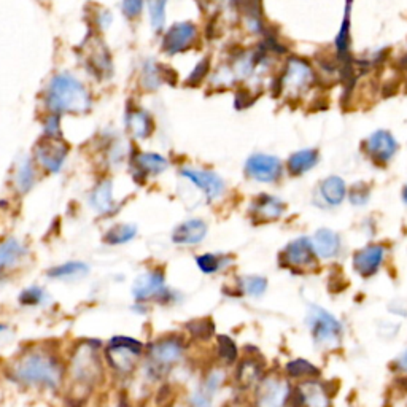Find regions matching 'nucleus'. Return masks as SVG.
I'll return each mask as SVG.
<instances>
[{"label": "nucleus", "mask_w": 407, "mask_h": 407, "mask_svg": "<svg viewBox=\"0 0 407 407\" xmlns=\"http://www.w3.org/2000/svg\"><path fill=\"white\" fill-rule=\"evenodd\" d=\"M45 102L49 110L57 114H85L93 107L91 94L86 86L69 73L53 76L45 94Z\"/></svg>", "instance_id": "1"}, {"label": "nucleus", "mask_w": 407, "mask_h": 407, "mask_svg": "<svg viewBox=\"0 0 407 407\" xmlns=\"http://www.w3.org/2000/svg\"><path fill=\"white\" fill-rule=\"evenodd\" d=\"M13 375L23 384L54 388L59 385L61 369L51 355L30 352L13 366Z\"/></svg>", "instance_id": "2"}, {"label": "nucleus", "mask_w": 407, "mask_h": 407, "mask_svg": "<svg viewBox=\"0 0 407 407\" xmlns=\"http://www.w3.org/2000/svg\"><path fill=\"white\" fill-rule=\"evenodd\" d=\"M305 323H307L312 339H314L317 347L333 350L341 343L343 328L341 322L333 314H329L328 310L318 307V305H310L307 317H305Z\"/></svg>", "instance_id": "3"}, {"label": "nucleus", "mask_w": 407, "mask_h": 407, "mask_svg": "<svg viewBox=\"0 0 407 407\" xmlns=\"http://www.w3.org/2000/svg\"><path fill=\"white\" fill-rule=\"evenodd\" d=\"M142 343L127 336H114L107 350L108 362L121 374L131 372L136 358L142 353Z\"/></svg>", "instance_id": "4"}, {"label": "nucleus", "mask_w": 407, "mask_h": 407, "mask_svg": "<svg viewBox=\"0 0 407 407\" xmlns=\"http://www.w3.org/2000/svg\"><path fill=\"white\" fill-rule=\"evenodd\" d=\"M67 155L69 146L59 137L47 136L35 145V159L51 174H57L62 169Z\"/></svg>", "instance_id": "5"}, {"label": "nucleus", "mask_w": 407, "mask_h": 407, "mask_svg": "<svg viewBox=\"0 0 407 407\" xmlns=\"http://www.w3.org/2000/svg\"><path fill=\"white\" fill-rule=\"evenodd\" d=\"M184 352V347L182 341L178 339H163L158 341L156 343H153L150 347V366L148 371L153 375H159L164 369L170 367L172 365H175L177 361L182 360Z\"/></svg>", "instance_id": "6"}, {"label": "nucleus", "mask_w": 407, "mask_h": 407, "mask_svg": "<svg viewBox=\"0 0 407 407\" xmlns=\"http://www.w3.org/2000/svg\"><path fill=\"white\" fill-rule=\"evenodd\" d=\"M317 254L312 248L310 239L297 237L285 247L282 253V263L291 271H310L317 266Z\"/></svg>", "instance_id": "7"}, {"label": "nucleus", "mask_w": 407, "mask_h": 407, "mask_svg": "<svg viewBox=\"0 0 407 407\" xmlns=\"http://www.w3.org/2000/svg\"><path fill=\"white\" fill-rule=\"evenodd\" d=\"M197 28L189 21L177 23L165 32L163 38V51L165 54H178L184 53L193 48L197 42Z\"/></svg>", "instance_id": "8"}, {"label": "nucleus", "mask_w": 407, "mask_h": 407, "mask_svg": "<svg viewBox=\"0 0 407 407\" xmlns=\"http://www.w3.org/2000/svg\"><path fill=\"white\" fill-rule=\"evenodd\" d=\"M291 388L283 377H266L261 382L256 393V407H285L288 403Z\"/></svg>", "instance_id": "9"}, {"label": "nucleus", "mask_w": 407, "mask_h": 407, "mask_svg": "<svg viewBox=\"0 0 407 407\" xmlns=\"http://www.w3.org/2000/svg\"><path fill=\"white\" fill-rule=\"evenodd\" d=\"M247 175L261 183H273L282 175V163L280 159L264 153H256L247 159Z\"/></svg>", "instance_id": "10"}, {"label": "nucleus", "mask_w": 407, "mask_h": 407, "mask_svg": "<svg viewBox=\"0 0 407 407\" xmlns=\"http://www.w3.org/2000/svg\"><path fill=\"white\" fill-rule=\"evenodd\" d=\"M72 374L73 379L78 380L80 384H94L95 379L100 377L102 369L98 360V353L94 348L83 347L75 353L72 362Z\"/></svg>", "instance_id": "11"}, {"label": "nucleus", "mask_w": 407, "mask_h": 407, "mask_svg": "<svg viewBox=\"0 0 407 407\" xmlns=\"http://www.w3.org/2000/svg\"><path fill=\"white\" fill-rule=\"evenodd\" d=\"M385 258L382 245H367L353 254V269L361 277H372L380 269Z\"/></svg>", "instance_id": "12"}, {"label": "nucleus", "mask_w": 407, "mask_h": 407, "mask_svg": "<svg viewBox=\"0 0 407 407\" xmlns=\"http://www.w3.org/2000/svg\"><path fill=\"white\" fill-rule=\"evenodd\" d=\"M132 295L137 301H150L155 297H164L167 295L164 277L161 272L142 273L132 285Z\"/></svg>", "instance_id": "13"}, {"label": "nucleus", "mask_w": 407, "mask_h": 407, "mask_svg": "<svg viewBox=\"0 0 407 407\" xmlns=\"http://www.w3.org/2000/svg\"><path fill=\"white\" fill-rule=\"evenodd\" d=\"M182 175L188 178L189 182H193L197 188L204 191V194L207 196V199H216L223 193H225V182L221 180L220 175H216L215 172L210 170H201V169H182Z\"/></svg>", "instance_id": "14"}, {"label": "nucleus", "mask_w": 407, "mask_h": 407, "mask_svg": "<svg viewBox=\"0 0 407 407\" xmlns=\"http://www.w3.org/2000/svg\"><path fill=\"white\" fill-rule=\"evenodd\" d=\"M367 155L374 161L385 164L394 156L398 150V143L390 132L387 131H375L371 137L366 140Z\"/></svg>", "instance_id": "15"}, {"label": "nucleus", "mask_w": 407, "mask_h": 407, "mask_svg": "<svg viewBox=\"0 0 407 407\" xmlns=\"http://www.w3.org/2000/svg\"><path fill=\"white\" fill-rule=\"evenodd\" d=\"M296 404L299 407H329L326 388L315 379L305 380L297 387Z\"/></svg>", "instance_id": "16"}, {"label": "nucleus", "mask_w": 407, "mask_h": 407, "mask_svg": "<svg viewBox=\"0 0 407 407\" xmlns=\"http://www.w3.org/2000/svg\"><path fill=\"white\" fill-rule=\"evenodd\" d=\"M310 244L317 258L320 259H333L341 252V237L333 229L322 228L315 231L310 237Z\"/></svg>", "instance_id": "17"}, {"label": "nucleus", "mask_w": 407, "mask_h": 407, "mask_svg": "<svg viewBox=\"0 0 407 407\" xmlns=\"http://www.w3.org/2000/svg\"><path fill=\"white\" fill-rule=\"evenodd\" d=\"M207 225L202 220H188L172 232V240L178 245H196L206 239Z\"/></svg>", "instance_id": "18"}, {"label": "nucleus", "mask_w": 407, "mask_h": 407, "mask_svg": "<svg viewBox=\"0 0 407 407\" xmlns=\"http://www.w3.org/2000/svg\"><path fill=\"white\" fill-rule=\"evenodd\" d=\"M252 212L258 221H273L283 215L285 204L276 196L263 194L254 201Z\"/></svg>", "instance_id": "19"}, {"label": "nucleus", "mask_w": 407, "mask_h": 407, "mask_svg": "<svg viewBox=\"0 0 407 407\" xmlns=\"http://www.w3.org/2000/svg\"><path fill=\"white\" fill-rule=\"evenodd\" d=\"M89 53L86 57L88 67L93 70L94 75H99L102 78H110L112 75V61L108 56V49L104 43H93L89 47Z\"/></svg>", "instance_id": "20"}, {"label": "nucleus", "mask_w": 407, "mask_h": 407, "mask_svg": "<svg viewBox=\"0 0 407 407\" xmlns=\"http://www.w3.org/2000/svg\"><path fill=\"white\" fill-rule=\"evenodd\" d=\"M126 126L134 138H146L153 132V119L143 108L134 107L126 114Z\"/></svg>", "instance_id": "21"}, {"label": "nucleus", "mask_w": 407, "mask_h": 407, "mask_svg": "<svg viewBox=\"0 0 407 407\" xmlns=\"http://www.w3.org/2000/svg\"><path fill=\"white\" fill-rule=\"evenodd\" d=\"M28 250L16 239H6L0 244V276L8 272L11 267H15L21 261Z\"/></svg>", "instance_id": "22"}, {"label": "nucleus", "mask_w": 407, "mask_h": 407, "mask_svg": "<svg viewBox=\"0 0 407 407\" xmlns=\"http://www.w3.org/2000/svg\"><path fill=\"white\" fill-rule=\"evenodd\" d=\"M347 196V187L346 182L341 177H328L320 184V197L324 201L326 206L336 207L341 206Z\"/></svg>", "instance_id": "23"}, {"label": "nucleus", "mask_w": 407, "mask_h": 407, "mask_svg": "<svg viewBox=\"0 0 407 407\" xmlns=\"http://www.w3.org/2000/svg\"><path fill=\"white\" fill-rule=\"evenodd\" d=\"M134 164H136V169L142 177L159 175L169 167L167 159L161 155H156V153H138L134 158Z\"/></svg>", "instance_id": "24"}, {"label": "nucleus", "mask_w": 407, "mask_h": 407, "mask_svg": "<svg viewBox=\"0 0 407 407\" xmlns=\"http://www.w3.org/2000/svg\"><path fill=\"white\" fill-rule=\"evenodd\" d=\"M318 159H320V155H318L317 150H301L293 153L288 159V170L291 175H302L305 172H309L310 169H314Z\"/></svg>", "instance_id": "25"}, {"label": "nucleus", "mask_w": 407, "mask_h": 407, "mask_svg": "<svg viewBox=\"0 0 407 407\" xmlns=\"http://www.w3.org/2000/svg\"><path fill=\"white\" fill-rule=\"evenodd\" d=\"M35 183V172L32 167V163L28 156H23L18 159L16 169H15V187L18 193H28V191L34 187Z\"/></svg>", "instance_id": "26"}, {"label": "nucleus", "mask_w": 407, "mask_h": 407, "mask_svg": "<svg viewBox=\"0 0 407 407\" xmlns=\"http://www.w3.org/2000/svg\"><path fill=\"white\" fill-rule=\"evenodd\" d=\"M91 206L99 213H108L113 208V184L110 180L100 182L91 194Z\"/></svg>", "instance_id": "27"}, {"label": "nucleus", "mask_w": 407, "mask_h": 407, "mask_svg": "<svg viewBox=\"0 0 407 407\" xmlns=\"http://www.w3.org/2000/svg\"><path fill=\"white\" fill-rule=\"evenodd\" d=\"M167 70V67L159 66L156 62L146 61L142 70V85L146 91H156L163 85V81L167 80V75H165Z\"/></svg>", "instance_id": "28"}, {"label": "nucleus", "mask_w": 407, "mask_h": 407, "mask_svg": "<svg viewBox=\"0 0 407 407\" xmlns=\"http://www.w3.org/2000/svg\"><path fill=\"white\" fill-rule=\"evenodd\" d=\"M89 272V266L81 261H70V263L56 266L48 271V277L61 278V280H73L85 277Z\"/></svg>", "instance_id": "29"}, {"label": "nucleus", "mask_w": 407, "mask_h": 407, "mask_svg": "<svg viewBox=\"0 0 407 407\" xmlns=\"http://www.w3.org/2000/svg\"><path fill=\"white\" fill-rule=\"evenodd\" d=\"M310 70L302 62H290L288 72L285 75V83L288 89H297L304 85H307L310 80Z\"/></svg>", "instance_id": "30"}, {"label": "nucleus", "mask_w": 407, "mask_h": 407, "mask_svg": "<svg viewBox=\"0 0 407 407\" xmlns=\"http://www.w3.org/2000/svg\"><path fill=\"white\" fill-rule=\"evenodd\" d=\"M261 380V366L256 361L247 360L242 362L237 371V382L240 387L250 388L253 385H256Z\"/></svg>", "instance_id": "31"}, {"label": "nucleus", "mask_w": 407, "mask_h": 407, "mask_svg": "<svg viewBox=\"0 0 407 407\" xmlns=\"http://www.w3.org/2000/svg\"><path fill=\"white\" fill-rule=\"evenodd\" d=\"M286 372H288V375L293 379L310 380V379L318 377L320 369L312 365V362L307 360H295L286 365Z\"/></svg>", "instance_id": "32"}, {"label": "nucleus", "mask_w": 407, "mask_h": 407, "mask_svg": "<svg viewBox=\"0 0 407 407\" xmlns=\"http://www.w3.org/2000/svg\"><path fill=\"white\" fill-rule=\"evenodd\" d=\"M137 234V226L134 225H117L105 234V242L110 245H121L132 240Z\"/></svg>", "instance_id": "33"}, {"label": "nucleus", "mask_w": 407, "mask_h": 407, "mask_svg": "<svg viewBox=\"0 0 407 407\" xmlns=\"http://www.w3.org/2000/svg\"><path fill=\"white\" fill-rule=\"evenodd\" d=\"M146 5H148L153 30L161 32L165 24V5H167V0H146Z\"/></svg>", "instance_id": "34"}, {"label": "nucleus", "mask_w": 407, "mask_h": 407, "mask_svg": "<svg viewBox=\"0 0 407 407\" xmlns=\"http://www.w3.org/2000/svg\"><path fill=\"white\" fill-rule=\"evenodd\" d=\"M240 288L244 290L245 295L259 297L264 295L267 290V280L259 276H247L240 278Z\"/></svg>", "instance_id": "35"}, {"label": "nucleus", "mask_w": 407, "mask_h": 407, "mask_svg": "<svg viewBox=\"0 0 407 407\" xmlns=\"http://www.w3.org/2000/svg\"><path fill=\"white\" fill-rule=\"evenodd\" d=\"M218 353L221 356V360H225L229 365L235 361V358H237V347H235V343L231 337L228 336L218 337Z\"/></svg>", "instance_id": "36"}, {"label": "nucleus", "mask_w": 407, "mask_h": 407, "mask_svg": "<svg viewBox=\"0 0 407 407\" xmlns=\"http://www.w3.org/2000/svg\"><path fill=\"white\" fill-rule=\"evenodd\" d=\"M196 264L199 266V269L204 272V273H215L216 271H220L221 269V259L216 256V254H210V253H206V254H201V256H197L196 258Z\"/></svg>", "instance_id": "37"}, {"label": "nucleus", "mask_w": 407, "mask_h": 407, "mask_svg": "<svg viewBox=\"0 0 407 407\" xmlns=\"http://www.w3.org/2000/svg\"><path fill=\"white\" fill-rule=\"evenodd\" d=\"M188 328L196 339H208L215 331L212 320H199L196 323H191Z\"/></svg>", "instance_id": "38"}, {"label": "nucleus", "mask_w": 407, "mask_h": 407, "mask_svg": "<svg viewBox=\"0 0 407 407\" xmlns=\"http://www.w3.org/2000/svg\"><path fill=\"white\" fill-rule=\"evenodd\" d=\"M45 291L42 288H38V286H30V288L24 290L21 293V296H19V301L25 305H37V304H42L45 302Z\"/></svg>", "instance_id": "39"}, {"label": "nucleus", "mask_w": 407, "mask_h": 407, "mask_svg": "<svg viewBox=\"0 0 407 407\" xmlns=\"http://www.w3.org/2000/svg\"><path fill=\"white\" fill-rule=\"evenodd\" d=\"M143 5L145 0H121V11L127 19H134L140 16Z\"/></svg>", "instance_id": "40"}, {"label": "nucleus", "mask_w": 407, "mask_h": 407, "mask_svg": "<svg viewBox=\"0 0 407 407\" xmlns=\"http://www.w3.org/2000/svg\"><path fill=\"white\" fill-rule=\"evenodd\" d=\"M369 196H371V191H369L366 184L358 183L350 191V202H352L353 206H365L369 201Z\"/></svg>", "instance_id": "41"}, {"label": "nucleus", "mask_w": 407, "mask_h": 407, "mask_svg": "<svg viewBox=\"0 0 407 407\" xmlns=\"http://www.w3.org/2000/svg\"><path fill=\"white\" fill-rule=\"evenodd\" d=\"M207 72H208V61L202 59L199 64H197L193 72H191L188 83L189 85H199V83L204 80V76L207 75Z\"/></svg>", "instance_id": "42"}, {"label": "nucleus", "mask_w": 407, "mask_h": 407, "mask_svg": "<svg viewBox=\"0 0 407 407\" xmlns=\"http://www.w3.org/2000/svg\"><path fill=\"white\" fill-rule=\"evenodd\" d=\"M45 134L51 137H59V114L53 113L47 118V121H45Z\"/></svg>", "instance_id": "43"}, {"label": "nucleus", "mask_w": 407, "mask_h": 407, "mask_svg": "<svg viewBox=\"0 0 407 407\" xmlns=\"http://www.w3.org/2000/svg\"><path fill=\"white\" fill-rule=\"evenodd\" d=\"M396 367L401 369V371L407 372V348L404 350L403 353H401V356L398 358V361H396Z\"/></svg>", "instance_id": "44"}, {"label": "nucleus", "mask_w": 407, "mask_h": 407, "mask_svg": "<svg viewBox=\"0 0 407 407\" xmlns=\"http://www.w3.org/2000/svg\"><path fill=\"white\" fill-rule=\"evenodd\" d=\"M229 2H232V0H208V4H218V5H226Z\"/></svg>", "instance_id": "45"}, {"label": "nucleus", "mask_w": 407, "mask_h": 407, "mask_svg": "<svg viewBox=\"0 0 407 407\" xmlns=\"http://www.w3.org/2000/svg\"><path fill=\"white\" fill-rule=\"evenodd\" d=\"M403 199H404V202L407 204V184H406V188L403 189Z\"/></svg>", "instance_id": "46"}, {"label": "nucleus", "mask_w": 407, "mask_h": 407, "mask_svg": "<svg viewBox=\"0 0 407 407\" xmlns=\"http://www.w3.org/2000/svg\"><path fill=\"white\" fill-rule=\"evenodd\" d=\"M6 329H8V326H6V324H0V333H5Z\"/></svg>", "instance_id": "47"}]
</instances>
